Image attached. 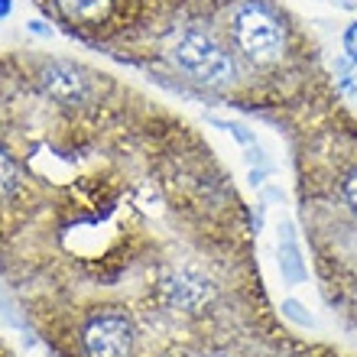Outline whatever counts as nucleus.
<instances>
[{"label": "nucleus", "mask_w": 357, "mask_h": 357, "mask_svg": "<svg viewBox=\"0 0 357 357\" xmlns=\"http://www.w3.org/2000/svg\"><path fill=\"white\" fill-rule=\"evenodd\" d=\"M39 85L59 104L85 101V94H88V78L82 75V68H75L72 62H49V66H43Z\"/></svg>", "instance_id": "39448f33"}, {"label": "nucleus", "mask_w": 357, "mask_h": 357, "mask_svg": "<svg viewBox=\"0 0 357 357\" xmlns=\"http://www.w3.org/2000/svg\"><path fill=\"white\" fill-rule=\"evenodd\" d=\"M344 49H348V56L357 62V23H351L348 33H344Z\"/></svg>", "instance_id": "f8f14e48"}, {"label": "nucleus", "mask_w": 357, "mask_h": 357, "mask_svg": "<svg viewBox=\"0 0 357 357\" xmlns=\"http://www.w3.org/2000/svg\"><path fill=\"white\" fill-rule=\"evenodd\" d=\"M234 39L241 52H244L250 62L257 66H270V62H280L282 52H286V36H282L280 20L273 17L270 10L257 7H244L234 20Z\"/></svg>", "instance_id": "f257e3e1"}, {"label": "nucleus", "mask_w": 357, "mask_h": 357, "mask_svg": "<svg viewBox=\"0 0 357 357\" xmlns=\"http://www.w3.org/2000/svg\"><path fill=\"white\" fill-rule=\"evenodd\" d=\"M208 357H231V354H208Z\"/></svg>", "instance_id": "4468645a"}, {"label": "nucleus", "mask_w": 357, "mask_h": 357, "mask_svg": "<svg viewBox=\"0 0 357 357\" xmlns=\"http://www.w3.org/2000/svg\"><path fill=\"white\" fill-rule=\"evenodd\" d=\"M88 357H130L133 354V325L121 312H104L88 321L82 335Z\"/></svg>", "instance_id": "7ed1b4c3"}, {"label": "nucleus", "mask_w": 357, "mask_h": 357, "mask_svg": "<svg viewBox=\"0 0 357 357\" xmlns=\"http://www.w3.org/2000/svg\"><path fill=\"white\" fill-rule=\"evenodd\" d=\"M218 123V127H221V130H231V133H234V137H237V140H241V143H254V137H250V133H247V130H241V123H231V121H215Z\"/></svg>", "instance_id": "9b49d317"}, {"label": "nucleus", "mask_w": 357, "mask_h": 357, "mask_svg": "<svg viewBox=\"0 0 357 357\" xmlns=\"http://www.w3.org/2000/svg\"><path fill=\"white\" fill-rule=\"evenodd\" d=\"M160 296L172 309L202 312L208 302L215 299V286L202 273L188 270V266H178V270H166L160 276Z\"/></svg>", "instance_id": "20e7f679"}, {"label": "nucleus", "mask_w": 357, "mask_h": 357, "mask_svg": "<svg viewBox=\"0 0 357 357\" xmlns=\"http://www.w3.org/2000/svg\"><path fill=\"white\" fill-rule=\"evenodd\" d=\"M56 7L72 23H104L111 17L114 0H56Z\"/></svg>", "instance_id": "423d86ee"}, {"label": "nucleus", "mask_w": 357, "mask_h": 357, "mask_svg": "<svg viewBox=\"0 0 357 357\" xmlns=\"http://www.w3.org/2000/svg\"><path fill=\"white\" fill-rule=\"evenodd\" d=\"M172 59L178 68H185L188 75L205 85H225L234 78V59L205 33H182L172 49Z\"/></svg>", "instance_id": "f03ea898"}, {"label": "nucleus", "mask_w": 357, "mask_h": 357, "mask_svg": "<svg viewBox=\"0 0 357 357\" xmlns=\"http://www.w3.org/2000/svg\"><path fill=\"white\" fill-rule=\"evenodd\" d=\"M280 273L286 282H302L305 264H302L299 244L292 237V227H280Z\"/></svg>", "instance_id": "0eeeda50"}, {"label": "nucleus", "mask_w": 357, "mask_h": 357, "mask_svg": "<svg viewBox=\"0 0 357 357\" xmlns=\"http://www.w3.org/2000/svg\"><path fill=\"white\" fill-rule=\"evenodd\" d=\"M17 185H20V169H17V162L7 156V150H0V198H7Z\"/></svg>", "instance_id": "6e6552de"}, {"label": "nucleus", "mask_w": 357, "mask_h": 357, "mask_svg": "<svg viewBox=\"0 0 357 357\" xmlns=\"http://www.w3.org/2000/svg\"><path fill=\"white\" fill-rule=\"evenodd\" d=\"M344 198H348V205L357 211V169L344 178Z\"/></svg>", "instance_id": "9d476101"}, {"label": "nucleus", "mask_w": 357, "mask_h": 357, "mask_svg": "<svg viewBox=\"0 0 357 357\" xmlns=\"http://www.w3.org/2000/svg\"><path fill=\"white\" fill-rule=\"evenodd\" d=\"M282 312H286L289 319H296V321H299V325H312V319H309V315H305V312H302V305H299V302L286 299V302H282Z\"/></svg>", "instance_id": "1a4fd4ad"}, {"label": "nucleus", "mask_w": 357, "mask_h": 357, "mask_svg": "<svg viewBox=\"0 0 357 357\" xmlns=\"http://www.w3.org/2000/svg\"><path fill=\"white\" fill-rule=\"evenodd\" d=\"M10 13V0H0V20Z\"/></svg>", "instance_id": "ddd939ff"}]
</instances>
